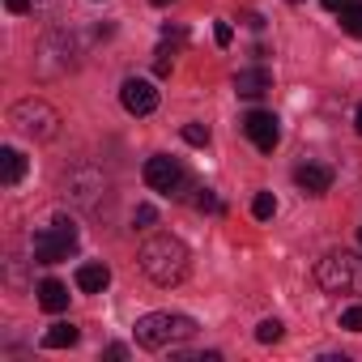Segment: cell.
I'll return each mask as SVG.
<instances>
[{"label":"cell","mask_w":362,"mask_h":362,"mask_svg":"<svg viewBox=\"0 0 362 362\" xmlns=\"http://www.w3.org/2000/svg\"><path fill=\"white\" fill-rule=\"evenodd\" d=\"M9 13H30V0H5Z\"/></svg>","instance_id":"cell-26"},{"label":"cell","mask_w":362,"mask_h":362,"mask_svg":"<svg viewBox=\"0 0 362 362\" xmlns=\"http://www.w3.org/2000/svg\"><path fill=\"white\" fill-rule=\"evenodd\" d=\"M341 328L345 332H362V303H354V307L341 311Z\"/></svg>","instance_id":"cell-19"},{"label":"cell","mask_w":362,"mask_h":362,"mask_svg":"<svg viewBox=\"0 0 362 362\" xmlns=\"http://www.w3.org/2000/svg\"><path fill=\"white\" fill-rule=\"evenodd\" d=\"M0 166H5V188H18L22 175H26V158L13 145H5V149H0Z\"/></svg>","instance_id":"cell-14"},{"label":"cell","mask_w":362,"mask_h":362,"mask_svg":"<svg viewBox=\"0 0 362 362\" xmlns=\"http://www.w3.org/2000/svg\"><path fill=\"white\" fill-rule=\"evenodd\" d=\"M77 328L73 324H52L47 332H43V349H69V345H77Z\"/></svg>","instance_id":"cell-15"},{"label":"cell","mask_w":362,"mask_h":362,"mask_svg":"<svg viewBox=\"0 0 362 362\" xmlns=\"http://www.w3.org/2000/svg\"><path fill=\"white\" fill-rule=\"evenodd\" d=\"M170 64H175V52H170V47H158V60H153V73H158V77H166V73H170Z\"/></svg>","instance_id":"cell-23"},{"label":"cell","mask_w":362,"mask_h":362,"mask_svg":"<svg viewBox=\"0 0 362 362\" xmlns=\"http://www.w3.org/2000/svg\"><path fill=\"white\" fill-rule=\"evenodd\" d=\"M277 214V197L273 192H256V201H252V218L256 222H269Z\"/></svg>","instance_id":"cell-17"},{"label":"cell","mask_w":362,"mask_h":362,"mask_svg":"<svg viewBox=\"0 0 362 362\" xmlns=\"http://www.w3.org/2000/svg\"><path fill=\"white\" fill-rule=\"evenodd\" d=\"M214 39H218V47H230V39H235L230 22H218V26H214Z\"/></svg>","instance_id":"cell-24"},{"label":"cell","mask_w":362,"mask_h":362,"mask_svg":"<svg viewBox=\"0 0 362 362\" xmlns=\"http://www.w3.org/2000/svg\"><path fill=\"white\" fill-rule=\"evenodd\" d=\"M69 69H77V43L60 30V35H47L43 47H39V73L43 77H64Z\"/></svg>","instance_id":"cell-7"},{"label":"cell","mask_w":362,"mask_h":362,"mask_svg":"<svg viewBox=\"0 0 362 362\" xmlns=\"http://www.w3.org/2000/svg\"><path fill=\"white\" fill-rule=\"evenodd\" d=\"M264 90H273V73H269L264 64H252V69H239V73H235V94L260 98Z\"/></svg>","instance_id":"cell-11"},{"label":"cell","mask_w":362,"mask_h":362,"mask_svg":"<svg viewBox=\"0 0 362 362\" xmlns=\"http://www.w3.org/2000/svg\"><path fill=\"white\" fill-rule=\"evenodd\" d=\"M358 239H362V230H358Z\"/></svg>","instance_id":"cell-30"},{"label":"cell","mask_w":362,"mask_h":362,"mask_svg":"<svg viewBox=\"0 0 362 362\" xmlns=\"http://www.w3.org/2000/svg\"><path fill=\"white\" fill-rule=\"evenodd\" d=\"M315 277H320V286L328 294H358L362 298V256L358 252H332V256H324L320 269H315Z\"/></svg>","instance_id":"cell-3"},{"label":"cell","mask_w":362,"mask_h":362,"mask_svg":"<svg viewBox=\"0 0 362 362\" xmlns=\"http://www.w3.org/2000/svg\"><path fill=\"white\" fill-rule=\"evenodd\" d=\"M141 273L153 281V286H179L188 277L192 269V256L184 247V239H175V235H153L141 243Z\"/></svg>","instance_id":"cell-1"},{"label":"cell","mask_w":362,"mask_h":362,"mask_svg":"<svg viewBox=\"0 0 362 362\" xmlns=\"http://www.w3.org/2000/svg\"><path fill=\"white\" fill-rule=\"evenodd\" d=\"M294 184H298L307 197H324V192L332 188V170L320 166V162H303V166L294 170Z\"/></svg>","instance_id":"cell-10"},{"label":"cell","mask_w":362,"mask_h":362,"mask_svg":"<svg viewBox=\"0 0 362 362\" xmlns=\"http://www.w3.org/2000/svg\"><path fill=\"white\" fill-rule=\"evenodd\" d=\"M9 124H13L18 132L35 136V141H52V136L60 132V111H56L52 103H43V98H22V103H13V111H9Z\"/></svg>","instance_id":"cell-4"},{"label":"cell","mask_w":362,"mask_h":362,"mask_svg":"<svg viewBox=\"0 0 362 362\" xmlns=\"http://www.w3.org/2000/svg\"><path fill=\"white\" fill-rule=\"evenodd\" d=\"M184 141L201 149V145H209V128L205 124H184Z\"/></svg>","instance_id":"cell-20"},{"label":"cell","mask_w":362,"mask_h":362,"mask_svg":"<svg viewBox=\"0 0 362 362\" xmlns=\"http://www.w3.org/2000/svg\"><path fill=\"white\" fill-rule=\"evenodd\" d=\"M243 136H247L260 153H273L277 141H281V124H277L273 111H247V115H243Z\"/></svg>","instance_id":"cell-8"},{"label":"cell","mask_w":362,"mask_h":362,"mask_svg":"<svg viewBox=\"0 0 362 362\" xmlns=\"http://www.w3.org/2000/svg\"><path fill=\"white\" fill-rule=\"evenodd\" d=\"M341 30L349 39H362V5H358V0H354L349 9H341Z\"/></svg>","instance_id":"cell-16"},{"label":"cell","mask_w":362,"mask_h":362,"mask_svg":"<svg viewBox=\"0 0 362 362\" xmlns=\"http://www.w3.org/2000/svg\"><path fill=\"white\" fill-rule=\"evenodd\" d=\"M197 209H201V214H222V201H218L209 188H201V192H197Z\"/></svg>","instance_id":"cell-21"},{"label":"cell","mask_w":362,"mask_h":362,"mask_svg":"<svg viewBox=\"0 0 362 362\" xmlns=\"http://www.w3.org/2000/svg\"><path fill=\"white\" fill-rule=\"evenodd\" d=\"M39 307H43V311H64V307H69V286L47 277V281L39 286Z\"/></svg>","instance_id":"cell-13"},{"label":"cell","mask_w":362,"mask_h":362,"mask_svg":"<svg viewBox=\"0 0 362 362\" xmlns=\"http://www.w3.org/2000/svg\"><path fill=\"white\" fill-rule=\"evenodd\" d=\"M119 103H124L128 115H149V111L158 107V90H153V81H145V77H128V81L119 86Z\"/></svg>","instance_id":"cell-9"},{"label":"cell","mask_w":362,"mask_h":362,"mask_svg":"<svg viewBox=\"0 0 362 362\" xmlns=\"http://www.w3.org/2000/svg\"><path fill=\"white\" fill-rule=\"evenodd\" d=\"M145 184H149L153 192L179 201V197H188L192 175H188V166L179 162V158H170V153H153V158L145 162Z\"/></svg>","instance_id":"cell-6"},{"label":"cell","mask_w":362,"mask_h":362,"mask_svg":"<svg viewBox=\"0 0 362 362\" xmlns=\"http://www.w3.org/2000/svg\"><path fill=\"white\" fill-rule=\"evenodd\" d=\"M153 222H158V209H153V205H136L132 226H141V230H145V226H153Z\"/></svg>","instance_id":"cell-22"},{"label":"cell","mask_w":362,"mask_h":362,"mask_svg":"<svg viewBox=\"0 0 362 362\" xmlns=\"http://www.w3.org/2000/svg\"><path fill=\"white\" fill-rule=\"evenodd\" d=\"M30 247H35V260L39 264H60V260H69L77 252V226L64 222V218H56V222H47V226L35 230Z\"/></svg>","instance_id":"cell-5"},{"label":"cell","mask_w":362,"mask_h":362,"mask_svg":"<svg viewBox=\"0 0 362 362\" xmlns=\"http://www.w3.org/2000/svg\"><path fill=\"white\" fill-rule=\"evenodd\" d=\"M149 5H170V0H149Z\"/></svg>","instance_id":"cell-28"},{"label":"cell","mask_w":362,"mask_h":362,"mask_svg":"<svg viewBox=\"0 0 362 362\" xmlns=\"http://www.w3.org/2000/svg\"><path fill=\"white\" fill-rule=\"evenodd\" d=\"M188 337H197V320L184 311H149L136 320V345L141 349H175Z\"/></svg>","instance_id":"cell-2"},{"label":"cell","mask_w":362,"mask_h":362,"mask_svg":"<svg viewBox=\"0 0 362 362\" xmlns=\"http://www.w3.org/2000/svg\"><path fill=\"white\" fill-rule=\"evenodd\" d=\"M290 5H298V0H290Z\"/></svg>","instance_id":"cell-29"},{"label":"cell","mask_w":362,"mask_h":362,"mask_svg":"<svg viewBox=\"0 0 362 362\" xmlns=\"http://www.w3.org/2000/svg\"><path fill=\"white\" fill-rule=\"evenodd\" d=\"M281 332H286V328H281V320H260V324H256V341H260V345L281 341Z\"/></svg>","instance_id":"cell-18"},{"label":"cell","mask_w":362,"mask_h":362,"mask_svg":"<svg viewBox=\"0 0 362 362\" xmlns=\"http://www.w3.org/2000/svg\"><path fill=\"white\" fill-rule=\"evenodd\" d=\"M354 128H358V136H362V103H358V111H354Z\"/></svg>","instance_id":"cell-27"},{"label":"cell","mask_w":362,"mask_h":362,"mask_svg":"<svg viewBox=\"0 0 362 362\" xmlns=\"http://www.w3.org/2000/svg\"><path fill=\"white\" fill-rule=\"evenodd\" d=\"M107 286H111V269H107V264H81V269H77V290L103 294Z\"/></svg>","instance_id":"cell-12"},{"label":"cell","mask_w":362,"mask_h":362,"mask_svg":"<svg viewBox=\"0 0 362 362\" xmlns=\"http://www.w3.org/2000/svg\"><path fill=\"white\" fill-rule=\"evenodd\" d=\"M320 5H324L328 13H341V9H349V5H354V0H320Z\"/></svg>","instance_id":"cell-25"}]
</instances>
